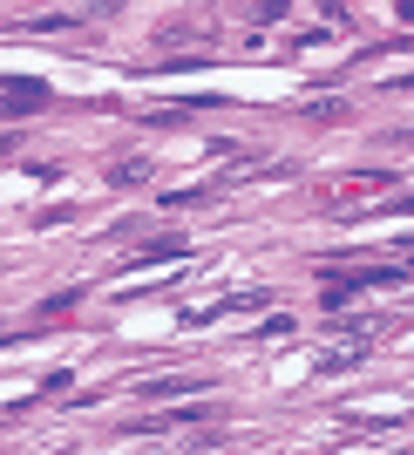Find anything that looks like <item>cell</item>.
<instances>
[{
    "label": "cell",
    "instance_id": "cell-1",
    "mask_svg": "<svg viewBox=\"0 0 414 455\" xmlns=\"http://www.w3.org/2000/svg\"><path fill=\"white\" fill-rule=\"evenodd\" d=\"M48 102V89L41 82H0V116H28Z\"/></svg>",
    "mask_w": 414,
    "mask_h": 455
},
{
    "label": "cell",
    "instance_id": "cell-2",
    "mask_svg": "<svg viewBox=\"0 0 414 455\" xmlns=\"http://www.w3.org/2000/svg\"><path fill=\"white\" fill-rule=\"evenodd\" d=\"M211 380L204 374H170V380H143V395L150 401H177V395H204Z\"/></svg>",
    "mask_w": 414,
    "mask_h": 455
},
{
    "label": "cell",
    "instance_id": "cell-3",
    "mask_svg": "<svg viewBox=\"0 0 414 455\" xmlns=\"http://www.w3.org/2000/svg\"><path fill=\"white\" fill-rule=\"evenodd\" d=\"M211 28H218L211 14H190V20H163V28H156V48H170V41H197V35H211Z\"/></svg>",
    "mask_w": 414,
    "mask_h": 455
},
{
    "label": "cell",
    "instance_id": "cell-4",
    "mask_svg": "<svg viewBox=\"0 0 414 455\" xmlns=\"http://www.w3.org/2000/svg\"><path fill=\"white\" fill-rule=\"evenodd\" d=\"M184 238H177V231H163V238H150V245H143V251H136V266H156V259H184Z\"/></svg>",
    "mask_w": 414,
    "mask_h": 455
},
{
    "label": "cell",
    "instance_id": "cell-5",
    "mask_svg": "<svg viewBox=\"0 0 414 455\" xmlns=\"http://www.w3.org/2000/svg\"><path fill=\"white\" fill-rule=\"evenodd\" d=\"M109 184H115V190H136V184H150V164H143V156H123V164L109 171Z\"/></svg>",
    "mask_w": 414,
    "mask_h": 455
},
{
    "label": "cell",
    "instance_id": "cell-6",
    "mask_svg": "<svg viewBox=\"0 0 414 455\" xmlns=\"http://www.w3.org/2000/svg\"><path fill=\"white\" fill-rule=\"evenodd\" d=\"M211 197H218V190H170L163 204H170V211H190V204H211Z\"/></svg>",
    "mask_w": 414,
    "mask_h": 455
},
{
    "label": "cell",
    "instance_id": "cell-7",
    "mask_svg": "<svg viewBox=\"0 0 414 455\" xmlns=\"http://www.w3.org/2000/svg\"><path fill=\"white\" fill-rule=\"evenodd\" d=\"M285 333H292V320H285V313H272V320L259 326V340H285Z\"/></svg>",
    "mask_w": 414,
    "mask_h": 455
},
{
    "label": "cell",
    "instance_id": "cell-8",
    "mask_svg": "<svg viewBox=\"0 0 414 455\" xmlns=\"http://www.w3.org/2000/svg\"><path fill=\"white\" fill-rule=\"evenodd\" d=\"M14 150H20V136H0V164H7Z\"/></svg>",
    "mask_w": 414,
    "mask_h": 455
},
{
    "label": "cell",
    "instance_id": "cell-9",
    "mask_svg": "<svg viewBox=\"0 0 414 455\" xmlns=\"http://www.w3.org/2000/svg\"><path fill=\"white\" fill-rule=\"evenodd\" d=\"M394 7H401V20H408V28H414V0H394Z\"/></svg>",
    "mask_w": 414,
    "mask_h": 455
}]
</instances>
